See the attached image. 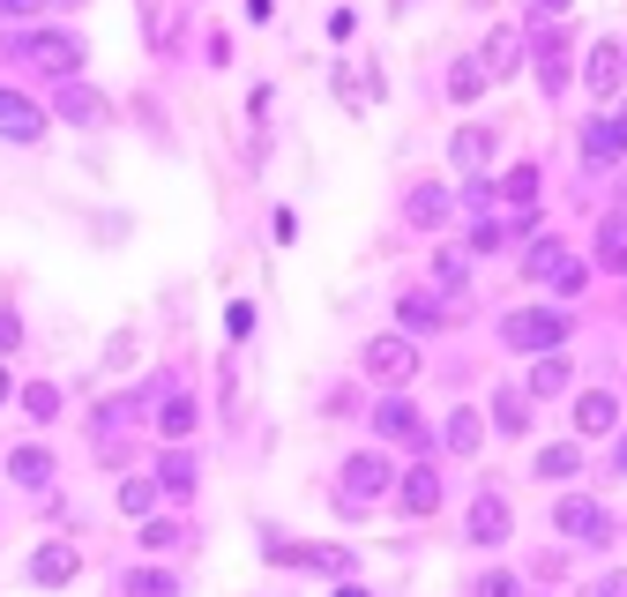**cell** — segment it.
<instances>
[{"mask_svg":"<svg viewBox=\"0 0 627 597\" xmlns=\"http://www.w3.org/2000/svg\"><path fill=\"white\" fill-rule=\"evenodd\" d=\"M0 52H8V60H30V68H46V75H60V82L82 68V38H76V30H38V23L0 30Z\"/></svg>","mask_w":627,"mask_h":597,"instance_id":"6da1fadb","label":"cell"},{"mask_svg":"<svg viewBox=\"0 0 627 597\" xmlns=\"http://www.w3.org/2000/svg\"><path fill=\"white\" fill-rule=\"evenodd\" d=\"M389 493H396V471H389V456H381V448H359L352 463L336 471V508H344V516H366V508L389 500Z\"/></svg>","mask_w":627,"mask_h":597,"instance_id":"7a4b0ae2","label":"cell"},{"mask_svg":"<svg viewBox=\"0 0 627 597\" xmlns=\"http://www.w3.org/2000/svg\"><path fill=\"white\" fill-rule=\"evenodd\" d=\"M552 530H560V538H576V546H613V516H605L590 493L552 500Z\"/></svg>","mask_w":627,"mask_h":597,"instance_id":"3957f363","label":"cell"},{"mask_svg":"<svg viewBox=\"0 0 627 597\" xmlns=\"http://www.w3.org/2000/svg\"><path fill=\"white\" fill-rule=\"evenodd\" d=\"M560 336H568V314H552V306H523L501 322L508 351H560Z\"/></svg>","mask_w":627,"mask_h":597,"instance_id":"277c9868","label":"cell"},{"mask_svg":"<svg viewBox=\"0 0 627 597\" xmlns=\"http://www.w3.org/2000/svg\"><path fill=\"white\" fill-rule=\"evenodd\" d=\"M419 373V351H411V336H374L366 344V381H381V389H403Z\"/></svg>","mask_w":627,"mask_h":597,"instance_id":"5b68a950","label":"cell"},{"mask_svg":"<svg viewBox=\"0 0 627 597\" xmlns=\"http://www.w3.org/2000/svg\"><path fill=\"white\" fill-rule=\"evenodd\" d=\"M374 433H381V441H396V448H427V441H433V433H427V419H419V411H411L403 397L374 403Z\"/></svg>","mask_w":627,"mask_h":597,"instance_id":"8992f818","label":"cell"},{"mask_svg":"<svg viewBox=\"0 0 627 597\" xmlns=\"http://www.w3.org/2000/svg\"><path fill=\"white\" fill-rule=\"evenodd\" d=\"M538 284H552V292H582V262H568V247L560 239H546V247H530V262H523Z\"/></svg>","mask_w":627,"mask_h":597,"instance_id":"52a82bcc","label":"cell"},{"mask_svg":"<svg viewBox=\"0 0 627 597\" xmlns=\"http://www.w3.org/2000/svg\"><path fill=\"white\" fill-rule=\"evenodd\" d=\"M76 546H68V538H52V546H38L30 552V583H38V590H60V583H76Z\"/></svg>","mask_w":627,"mask_h":597,"instance_id":"ba28073f","label":"cell"},{"mask_svg":"<svg viewBox=\"0 0 627 597\" xmlns=\"http://www.w3.org/2000/svg\"><path fill=\"white\" fill-rule=\"evenodd\" d=\"M396 500H403V516H433V508H441V471H433V463H411V471L396 478Z\"/></svg>","mask_w":627,"mask_h":597,"instance_id":"9c48e42d","label":"cell"},{"mask_svg":"<svg viewBox=\"0 0 627 597\" xmlns=\"http://www.w3.org/2000/svg\"><path fill=\"white\" fill-rule=\"evenodd\" d=\"M52 112H60V120H76V127H98L105 120V98L90 90V82H76V75H68V82L52 90Z\"/></svg>","mask_w":627,"mask_h":597,"instance_id":"30bf717a","label":"cell"},{"mask_svg":"<svg viewBox=\"0 0 627 597\" xmlns=\"http://www.w3.org/2000/svg\"><path fill=\"white\" fill-rule=\"evenodd\" d=\"M508 530H516L508 500H501V493H478V500H471V546H501Z\"/></svg>","mask_w":627,"mask_h":597,"instance_id":"8fae6325","label":"cell"},{"mask_svg":"<svg viewBox=\"0 0 627 597\" xmlns=\"http://www.w3.org/2000/svg\"><path fill=\"white\" fill-rule=\"evenodd\" d=\"M582 82H590L598 98H613V90L627 82V52L613 46V38H605V46H590V60H582Z\"/></svg>","mask_w":627,"mask_h":597,"instance_id":"7c38bea8","label":"cell"},{"mask_svg":"<svg viewBox=\"0 0 627 597\" xmlns=\"http://www.w3.org/2000/svg\"><path fill=\"white\" fill-rule=\"evenodd\" d=\"M0 135H8V143H38V135H46V112L30 98H16V90H0Z\"/></svg>","mask_w":627,"mask_h":597,"instance_id":"4fadbf2b","label":"cell"},{"mask_svg":"<svg viewBox=\"0 0 627 597\" xmlns=\"http://www.w3.org/2000/svg\"><path fill=\"white\" fill-rule=\"evenodd\" d=\"M613 425H620V397H613V389H582L576 433H590V441H598V433H613Z\"/></svg>","mask_w":627,"mask_h":597,"instance_id":"5bb4252c","label":"cell"},{"mask_svg":"<svg viewBox=\"0 0 627 597\" xmlns=\"http://www.w3.org/2000/svg\"><path fill=\"white\" fill-rule=\"evenodd\" d=\"M538 90H546V98H560V90H568V38H560V30H546V38H538Z\"/></svg>","mask_w":627,"mask_h":597,"instance_id":"9a60e30c","label":"cell"},{"mask_svg":"<svg viewBox=\"0 0 627 597\" xmlns=\"http://www.w3.org/2000/svg\"><path fill=\"white\" fill-rule=\"evenodd\" d=\"M598 270L627 276V209H620V217H598Z\"/></svg>","mask_w":627,"mask_h":597,"instance_id":"2e32d148","label":"cell"},{"mask_svg":"<svg viewBox=\"0 0 627 597\" xmlns=\"http://www.w3.org/2000/svg\"><path fill=\"white\" fill-rule=\"evenodd\" d=\"M8 478L38 493V486H52V456H46V448H8Z\"/></svg>","mask_w":627,"mask_h":597,"instance_id":"e0dca14e","label":"cell"},{"mask_svg":"<svg viewBox=\"0 0 627 597\" xmlns=\"http://www.w3.org/2000/svg\"><path fill=\"white\" fill-rule=\"evenodd\" d=\"M449 157H455V165H463V173H478V165L493 157V127H455Z\"/></svg>","mask_w":627,"mask_h":597,"instance_id":"ac0fdd59","label":"cell"},{"mask_svg":"<svg viewBox=\"0 0 627 597\" xmlns=\"http://www.w3.org/2000/svg\"><path fill=\"white\" fill-rule=\"evenodd\" d=\"M157 493H173V500L195 493V456H187V448H173V456L157 463Z\"/></svg>","mask_w":627,"mask_h":597,"instance_id":"d6986e66","label":"cell"},{"mask_svg":"<svg viewBox=\"0 0 627 597\" xmlns=\"http://www.w3.org/2000/svg\"><path fill=\"white\" fill-rule=\"evenodd\" d=\"M120 597H179V575H165V568H127L120 575Z\"/></svg>","mask_w":627,"mask_h":597,"instance_id":"ffe728a7","label":"cell"},{"mask_svg":"<svg viewBox=\"0 0 627 597\" xmlns=\"http://www.w3.org/2000/svg\"><path fill=\"white\" fill-rule=\"evenodd\" d=\"M195 397H165L157 403V433H165V441H187V433H195Z\"/></svg>","mask_w":627,"mask_h":597,"instance_id":"44dd1931","label":"cell"},{"mask_svg":"<svg viewBox=\"0 0 627 597\" xmlns=\"http://www.w3.org/2000/svg\"><path fill=\"white\" fill-rule=\"evenodd\" d=\"M516 52H523V38H516V30H493V38H486V52H478V60H486V75L501 82V75H516Z\"/></svg>","mask_w":627,"mask_h":597,"instance_id":"7402d4cb","label":"cell"},{"mask_svg":"<svg viewBox=\"0 0 627 597\" xmlns=\"http://www.w3.org/2000/svg\"><path fill=\"white\" fill-rule=\"evenodd\" d=\"M403 217L427 224V232H441V224H449V195H441V187H419V195L403 202Z\"/></svg>","mask_w":627,"mask_h":597,"instance_id":"603a6c76","label":"cell"},{"mask_svg":"<svg viewBox=\"0 0 627 597\" xmlns=\"http://www.w3.org/2000/svg\"><path fill=\"white\" fill-rule=\"evenodd\" d=\"M568 389V359L560 351H538V366H530V397H560Z\"/></svg>","mask_w":627,"mask_h":597,"instance_id":"cb8c5ba5","label":"cell"},{"mask_svg":"<svg viewBox=\"0 0 627 597\" xmlns=\"http://www.w3.org/2000/svg\"><path fill=\"white\" fill-rule=\"evenodd\" d=\"M582 157H590V173H605L613 157H627V149H620V135H613V120H598L590 135H582Z\"/></svg>","mask_w":627,"mask_h":597,"instance_id":"d4e9b609","label":"cell"},{"mask_svg":"<svg viewBox=\"0 0 627 597\" xmlns=\"http://www.w3.org/2000/svg\"><path fill=\"white\" fill-rule=\"evenodd\" d=\"M486 82H493V75H486V60H455V68H449V98H455V105H471Z\"/></svg>","mask_w":627,"mask_h":597,"instance_id":"484cf974","label":"cell"},{"mask_svg":"<svg viewBox=\"0 0 627 597\" xmlns=\"http://www.w3.org/2000/svg\"><path fill=\"white\" fill-rule=\"evenodd\" d=\"M523 411H530V397L523 389H493V425H501V433H523Z\"/></svg>","mask_w":627,"mask_h":597,"instance_id":"4316f807","label":"cell"},{"mask_svg":"<svg viewBox=\"0 0 627 597\" xmlns=\"http://www.w3.org/2000/svg\"><path fill=\"white\" fill-rule=\"evenodd\" d=\"M582 471V448L560 441V448H538V478H576Z\"/></svg>","mask_w":627,"mask_h":597,"instance_id":"83f0119b","label":"cell"},{"mask_svg":"<svg viewBox=\"0 0 627 597\" xmlns=\"http://www.w3.org/2000/svg\"><path fill=\"white\" fill-rule=\"evenodd\" d=\"M478 441H486V419H478V411H449V448L455 456H471Z\"/></svg>","mask_w":627,"mask_h":597,"instance_id":"f1b7e54d","label":"cell"},{"mask_svg":"<svg viewBox=\"0 0 627 597\" xmlns=\"http://www.w3.org/2000/svg\"><path fill=\"white\" fill-rule=\"evenodd\" d=\"M538 179H546V173H538V165H516V173L501 179V202H516V209H530V202H538Z\"/></svg>","mask_w":627,"mask_h":597,"instance_id":"f546056e","label":"cell"},{"mask_svg":"<svg viewBox=\"0 0 627 597\" xmlns=\"http://www.w3.org/2000/svg\"><path fill=\"white\" fill-rule=\"evenodd\" d=\"M23 411L38 425H52V419H60V389H52V381H30V389H23Z\"/></svg>","mask_w":627,"mask_h":597,"instance_id":"4dcf8cb0","label":"cell"},{"mask_svg":"<svg viewBox=\"0 0 627 597\" xmlns=\"http://www.w3.org/2000/svg\"><path fill=\"white\" fill-rule=\"evenodd\" d=\"M508 232H516V224H501V217H478V224H471V254H501V247H508Z\"/></svg>","mask_w":627,"mask_h":597,"instance_id":"1f68e13d","label":"cell"},{"mask_svg":"<svg viewBox=\"0 0 627 597\" xmlns=\"http://www.w3.org/2000/svg\"><path fill=\"white\" fill-rule=\"evenodd\" d=\"M120 508H127V516H150V508H157V478H127Z\"/></svg>","mask_w":627,"mask_h":597,"instance_id":"d6a6232c","label":"cell"},{"mask_svg":"<svg viewBox=\"0 0 627 597\" xmlns=\"http://www.w3.org/2000/svg\"><path fill=\"white\" fill-rule=\"evenodd\" d=\"M403 329H441V306H433L427 292H411L403 298Z\"/></svg>","mask_w":627,"mask_h":597,"instance_id":"836d02e7","label":"cell"},{"mask_svg":"<svg viewBox=\"0 0 627 597\" xmlns=\"http://www.w3.org/2000/svg\"><path fill=\"white\" fill-rule=\"evenodd\" d=\"M143 546H150V552H173V546H187V530H179V522H143Z\"/></svg>","mask_w":627,"mask_h":597,"instance_id":"e575fe53","label":"cell"},{"mask_svg":"<svg viewBox=\"0 0 627 597\" xmlns=\"http://www.w3.org/2000/svg\"><path fill=\"white\" fill-rule=\"evenodd\" d=\"M463 270H471V262H463V254H455V247H441V254H433V276H441L449 292H455V284H463Z\"/></svg>","mask_w":627,"mask_h":597,"instance_id":"d590c367","label":"cell"},{"mask_svg":"<svg viewBox=\"0 0 627 597\" xmlns=\"http://www.w3.org/2000/svg\"><path fill=\"white\" fill-rule=\"evenodd\" d=\"M471 597H523V590H516V575L493 568V575H478V583H471Z\"/></svg>","mask_w":627,"mask_h":597,"instance_id":"8d00e7d4","label":"cell"},{"mask_svg":"<svg viewBox=\"0 0 627 597\" xmlns=\"http://www.w3.org/2000/svg\"><path fill=\"white\" fill-rule=\"evenodd\" d=\"M16 344H23V314H16V306H0V359H8Z\"/></svg>","mask_w":627,"mask_h":597,"instance_id":"74e56055","label":"cell"},{"mask_svg":"<svg viewBox=\"0 0 627 597\" xmlns=\"http://www.w3.org/2000/svg\"><path fill=\"white\" fill-rule=\"evenodd\" d=\"M38 8H46V0H0V23H8V30H23L30 16H38Z\"/></svg>","mask_w":627,"mask_h":597,"instance_id":"f35d334b","label":"cell"},{"mask_svg":"<svg viewBox=\"0 0 627 597\" xmlns=\"http://www.w3.org/2000/svg\"><path fill=\"white\" fill-rule=\"evenodd\" d=\"M300 560H306V568H322V575H344V568H352V560H344L336 546H322V552H300Z\"/></svg>","mask_w":627,"mask_h":597,"instance_id":"ab89813d","label":"cell"},{"mask_svg":"<svg viewBox=\"0 0 627 597\" xmlns=\"http://www.w3.org/2000/svg\"><path fill=\"white\" fill-rule=\"evenodd\" d=\"M590 597H627V575H605V583H598Z\"/></svg>","mask_w":627,"mask_h":597,"instance_id":"60d3db41","label":"cell"},{"mask_svg":"<svg viewBox=\"0 0 627 597\" xmlns=\"http://www.w3.org/2000/svg\"><path fill=\"white\" fill-rule=\"evenodd\" d=\"M613 135H620V149H627V105H620V112H613Z\"/></svg>","mask_w":627,"mask_h":597,"instance_id":"b9f144b4","label":"cell"},{"mask_svg":"<svg viewBox=\"0 0 627 597\" xmlns=\"http://www.w3.org/2000/svg\"><path fill=\"white\" fill-rule=\"evenodd\" d=\"M336 597H374V590H366V583H344V590H336Z\"/></svg>","mask_w":627,"mask_h":597,"instance_id":"7bdbcfd3","label":"cell"},{"mask_svg":"<svg viewBox=\"0 0 627 597\" xmlns=\"http://www.w3.org/2000/svg\"><path fill=\"white\" fill-rule=\"evenodd\" d=\"M560 8H568V0H538V16H560Z\"/></svg>","mask_w":627,"mask_h":597,"instance_id":"ee69618b","label":"cell"},{"mask_svg":"<svg viewBox=\"0 0 627 597\" xmlns=\"http://www.w3.org/2000/svg\"><path fill=\"white\" fill-rule=\"evenodd\" d=\"M8 397H16V381H8V366H0V403H8Z\"/></svg>","mask_w":627,"mask_h":597,"instance_id":"f6af8a7d","label":"cell"},{"mask_svg":"<svg viewBox=\"0 0 627 597\" xmlns=\"http://www.w3.org/2000/svg\"><path fill=\"white\" fill-rule=\"evenodd\" d=\"M613 463H620V471H627V433H620V456H613Z\"/></svg>","mask_w":627,"mask_h":597,"instance_id":"bcb514c9","label":"cell"}]
</instances>
